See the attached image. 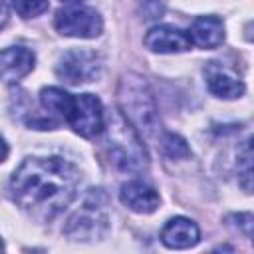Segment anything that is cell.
Listing matches in <instances>:
<instances>
[{
  "mask_svg": "<svg viewBox=\"0 0 254 254\" xmlns=\"http://www.w3.org/2000/svg\"><path fill=\"white\" fill-rule=\"evenodd\" d=\"M79 171L60 157H28L10 179L16 204L36 220L60 214L77 192Z\"/></svg>",
  "mask_w": 254,
  "mask_h": 254,
  "instance_id": "obj_1",
  "label": "cell"
},
{
  "mask_svg": "<svg viewBox=\"0 0 254 254\" xmlns=\"http://www.w3.org/2000/svg\"><path fill=\"white\" fill-rule=\"evenodd\" d=\"M105 147L111 163L125 173H141L149 167V155L145 151L143 139L139 137L137 129L125 119L123 113L115 111L107 125Z\"/></svg>",
  "mask_w": 254,
  "mask_h": 254,
  "instance_id": "obj_2",
  "label": "cell"
},
{
  "mask_svg": "<svg viewBox=\"0 0 254 254\" xmlns=\"http://www.w3.org/2000/svg\"><path fill=\"white\" fill-rule=\"evenodd\" d=\"M119 103L125 119L137 129V133H145L147 137L155 135L159 117L155 99L141 75L127 73L119 81Z\"/></svg>",
  "mask_w": 254,
  "mask_h": 254,
  "instance_id": "obj_3",
  "label": "cell"
},
{
  "mask_svg": "<svg viewBox=\"0 0 254 254\" xmlns=\"http://www.w3.org/2000/svg\"><path fill=\"white\" fill-rule=\"evenodd\" d=\"M101 71V58L91 50H69L60 58L56 73L69 85L93 81Z\"/></svg>",
  "mask_w": 254,
  "mask_h": 254,
  "instance_id": "obj_4",
  "label": "cell"
},
{
  "mask_svg": "<svg viewBox=\"0 0 254 254\" xmlns=\"http://www.w3.org/2000/svg\"><path fill=\"white\" fill-rule=\"evenodd\" d=\"M65 121L81 137L89 139V137L99 135L103 131V125H105V115H103V107H101L99 97H95L93 93L75 95Z\"/></svg>",
  "mask_w": 254,
  "mask_h": 254,
  "instance_id": "obj_5",
  "label": "cell"
},
{
  "mask_svg": "<svg viewBox=\"0 0 254 254\" xmlns=\"http://www.w3.org/2000/svg\"><path fill=\"white\" fill-rule=\"evenodd\" d=\"M107 228V216L103 210V204L97 202V198L91 194L83 206L69 218L65 226V234L75 240H91L99 238Z\"/></svg>",
  "mask_w": 254,
  "mask_h": 254,
  "instance_id": "obj_6",
  "label": "cell"
},
{
  "mask_svg": "<svg viewBox=\"0 0 254 254\" xmlns=\"http://www.w3.org/2000/svg\"><path fill=\"white\" fill-rule=\"evenodd\" d=\"M54 26L60 34L71 38H95L103 30L101 16L91 8L60 10L54 18Z\"/></svg>",
  "mask_w": 254,
  "mask_h": 254,
  "instance_id": "obj_7",
  "label": "cell"
},
{
  "mask_svg": "<svg viewBox=\"0 0 254 254\" xmlns=\"http://www.w3.org/2000/svg\"><path fill=\"white\" fill-rule=\"evenodd\" d=\"M145 46L157 54H177L192 46L190 36L175 26H155L145 36Z\"/></svg>",
  "mask_w": 254,
  "mask_h": 254,
  "instance_id": "obj_8",
  "label": "cell"
},
{
  "mask_svg": "<svg viewBox=\"0 0 254 254\" xmlns=\"http://www.w3.org/2000/svg\"><path fill=\"white\" fill-rule=\"evenodd\" d=\"M36 56L32 50L22 46H12L0 52V79L6 83H16L34 69Z\"/></svg>",
  "mask_w": 254,
  "mask_h": 254,
  "instance_id": "obj_9",
  "label": "cell"
},
{
  "mask_svg": "<svg viewBox=\"0 0 254 254\" xmlns=\"http://www.w3.org/2000/svg\"><path fill=\"white\" fill-rule=\"evenodd\" d=\"M204 75H206V85H208L210 93H214L216 97L236 99L244 93L242 79L218 62H208L204 67Z\"/></svg>",
  "mask_w": 254,
  "mask_h": 254,
  "instance_id": "obj_10",
  "label": "cell"
},
{
  "mask_svg": "<svg viewBox=\"0 0 254 254\" xmlns=\"http://www.w3.org/2000/svg\"><path fill=\"white\" fill-rule=\"evenodd\" d=\"M119 198L121 202L131 208L133 212H139V214H149L153 210H157L159 206V192L149 187L147 183L143 181H129L121 187V192H119Z\"/></svg>",
  "mask_w": 254,
  "mask_h": 254,
  "instance_id": "obj_11",
  "label": "cell"
},
{
  "mask_svg": "<svg viewBox=\"0 0 254 254\" xmlns=\"http://www.w3.org/2000/svg\"><path fill=\"white\" fill-rule=\"evenodd\" d=\"M198 238H200L198 226L185 216L171 218L161 230V242L167 248H190L198 242Z\"/></svg>",
  "mask_w": 254,
  "mask_h": 254,
  "instance_id": "obj_12",
  "label": "cell"
},
{
  "mask_svg": "<svg viewBox=\"0 0 254 254\" xmlns=\"http://www.w3.org/2000/svg\"><path fill=\"white\" fill-rule=\"evenodd\" d=\"M190 42L204 50L218 48L224 42V24L216 16H198L190 26Z\"/></svg>",
  "mask_w": 254,
  "mask_h": 254,
  "instance_id": "obj_13",
  "label": "cell"
},
{
  "mask_svg": "<svg viewBox=\"0 0 254 254\" xmlns=\"http://www.w3.org/2000/svg\"><path fill=\"white\" fill-rule=\"evenodd\" d=\"M40 101H42L44 109H48L50 113H54L65 121V117L71 109L73 95H69L67 91H64L60 87H44L40 91Z\"/></svg>",
  "mask_w": 254,
  "mask_h": 254,
  "instance_id": "obj_14",
  "label": "cell"
},
{
  "mask_svg": "<svg viewBox=\"0 0 254 254\" xmlns=\"http://www.w3.org/2000/svg\"><path fill=\"white\" fill-rule=\"evenodd\" d=\"M238 177L240 185L244 187L246 192L252 190V151H250V141H244L242 151H238Z\"/></svg>",
  "mask_w": 254,
  "mask_h": 254,
  "instance_id": "obj_15",
  "label": "cell"
},
{
  "mask_svg": "<svg viewBox=\"0 0 254 254\" xmlns=\"http://www.w3.org/2000/svg\"><path fill=\"white\" fill-rule=\"evenodd\" d=\"M161 147H163V153L165 157L169 159H185L190 155V149L187 145V141L175 133H167L161 141Z\"/></svg>",
  "mask_w": 254,
  "mask_h": 254,
  "instance_id": "obj_16",
  "label": "cell"
},
{
  "mask_svg": "<svg viewBox=\"0 0 254 254\" xmlns=\"http://www.w3.org/2000/svg\"><path fill=\"white\" fill-rule=\"evenodd\" d=\"M12 8L20 16L32 18L48 10V0H12Z\"/></svg>",
  "mask_w": 254,
  "mask_h": 254,
  "instance_id": "obj_17",
  "label": "cell"
},
{
  "mask_svg": "<svg viewBox=\"0 0 254 254\" xmlns=\"http://www.w3.org/2000/svg\"><path fill=\"white\" fill-rule=\"evenodd\" d=\"M137 10L143 20H159L165 14V0H137Z\"/></svg>",
  "mask_w": 254,
  "mask_h": 254,
  "instance_id": "obj_18",
  "label": "cell"
},
{
  "mask_svg": "<svg viewBox=\"0 0 254 254\" xmlns=\"http://www.w3.org/2000/svg\"><path fill=\"white\" fill-rule=\"evenodd\" d=\"M6 22H8V6L4 0H0V28H4Z\"/></svg>",
  "mask_w": 254,
  "mask_h": 254,
  "instance_id": "obj_19",
  "label": "cell"
},
{
  "mask_svg": "<svg viewBox=\"0 0 254 254\" xmlns=\"http://www.w3.org/2000/svg\"><path fill=\"white\" fill-rule=\"evenodd\" d=\"M8 157V145H6V141H4V137L0 135V163L4 161Z\"/></svg>",
  "mask_w": 254,
  "mask_h": 254,
  "instance_id": "obj_20",
  "label": "cell"
},
{
  "mask_svg": "<svg viewBox=\"0 0 254 254\" xmlns=\"http://www.w3.org/2000/svg\"><path fill=\"white\" fill-rule=\"evenodd\" d=\"M62 2H69V4H73V2H81V0H62Z\"/></svg>",
  "mask_w": 254,
  "mask_h": 254,
  "instance_id": "obj_21",
  "label": "cell"
},
{
  "mask_svg": "<svg viewBox=\"0 0 254 254\" xmlns=\"http://www.w3.org/2000/svg\"><path fill=\"white\" fill-rule=\"evenodd\" d=\"M2 250H4V244H2V240H0V252H2Z\"/></svg>",
  "mask_w": 254,
  "mask_h": 254,
  "instance_id": "obj_22",
  "label": "cell"
}]
</instances>
